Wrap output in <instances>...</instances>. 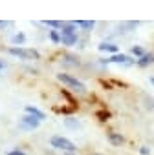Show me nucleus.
I'll return each mask as SVG.
<instances>
[{
	"instance_id": "f257e3e1",
	"label": "nucleus",
	"mask_w": 154,
	"mask_h": 155,
	"mask_svg": "<svg viewBox=\"0 0 154 155\" xmlns=\"http://www.w3.org/2000/svg\"><path fill=\"white\" fill-rule=\"evenodd\" d=\"M57 79H59L62 84L70 86L72 90L79 91V93H85V91H86V86H85L79 79H75V77H72V75H68V73H59V75H57Z\"/></svg>"
},
{
	"instance_id": "f03ea898",
	"label": "nucleus",
	"mask_w": 154,
	"mask_h": 155,
	"mask_svg": "<svg viewBox=\"0 0 154 155\" xmlns=\"http://www.w3.org/2000/svg\"><path fill=\"white\" fill-rule=\"evenodd\" d=\"M9 53L15 55V57L26 58V60H39L40 58L39 51L37 49H31V48H20V46L17 48V46H13V48H9Z\"/></svg>"
},
{
	"instance_id": "7ed1b4c3",
	"label": "nucleus",
	"mask_w": 154,
	"mask_h": 155,
	"mask_svg": "<svg viewBox=\"0 0 154 155\" xmlns=\"http://www.w3.org/2000/svg\"><path fill=\"white\" fill-rule=\"evenodd\" d=\"M51 146L57 148V150H62V151H66V153H73V151H75V144H73L70 139L62 137V135L51 137Z\"/></svg>"
},
{
	"instance_id": "20e7f679",
	"label": "nucleus",
	"mask_w": 154,
	"mask_h": 155,
	"mask_svg": "<svg viewBox=\"0 0 154 155\" xmlns=\"http://www.w3.org/2000/svg\"><path fill=\"white\" fill-rule=\"evenodd\" d=\"M39 119H35L33 115H24L22 117V120H20V128H24V130H35L37 126H39Z\"/></svg>"
},
{
	"instance_id": "39448f33",
	"label": "nucleus",
	"mask_w": 154,
	"mask_h": 155,
	"mask_svg": "<svg viewBox=\"0 0 154 155\" xmlns=\"http://www.w3.org/2000/svg\"><path fill=\"white\" fill-rule=\"evenodd\" d=\"M108 62H116V64H125V66H132L136 60H132L128 55H119V53H116V55H112L110 58H108Z\"/></svg>"
},
{
	"instance_id": "423d86ee",
	"label": "nucleus",
	"mask_w": 154,
	"mask_h": 155,
	"mask_svg": "<svg viewBox=\"0 0 154 155\" xmlns=\"http://www.w3.org/2000/svg\"><path fill=\"white\" fill-rule=\"evenodd\" d=\"M152 62H154V53H145L141 58H138V60H136V64H138V66H141V68L150 66Z\"/></svg>"
},
{
	"instance_id": "0eeeda50",
	"label": "nucleus",
	"mask_w": 154,
	"mask_h": 155,
	"mask_svg": "<svg viewBox=\"0 0 154 155\" xmlns=\"http://www.w3.org/2000/svg\"><path fill=\"white\" fill-rule=\"evenodd\" d=\"M107 139H108V142H110V144H114V146H121V144L125 142V139H123V135H121V133H108V135H107Z\"/></svg>"
},
{
	"instance_id": "6e6552de",
	"label": "nucleus",
	"mask_w": 154,
	"mask_h": 155,
	"mask_svg": "<svg viewBox=\"0 0 154 155\" xmlns=\"http://www.w3.org/2000/svg\"><path fill=\"white\" fill-rule=\"evenodd\" d=\"M61 42L64 46H73L77 44V33L75 35H61Z\"/></svg>"
},
{
	"instance_id": "1a4fd4ad",
	"label": "nucleus",
	"mask_w": 154,
	"mask_h": 155,
	"mask_svg": "<svg viewBox=\"0 0 154 155\" xmlns=\"http://www.w3.org/2000/svg\"><path fill=\"white\" fill-rule=\"evenodd\" d=\"M99 49H101V51L114 53V55L117 53V46H116V44H110V42H101V44H99Z\"/></svg>"
},
{
	"instance_id": "9d476101",
	"label": "nucleus",
	"mask_w": 154,
	"mask_h": 155,
	"mask_svg": "<svg viewBox=\"0 0 154 155\" xmlns=\"http://www.w3.org/2000/svg\"><path fill=\"white\" fill-rule=\"evenodd\" d=\"M26 111H28V115H33V117H35V119H39V120H42V119H44V113H42L40 110L33 108V106H26Z\"/></svg>"
},
{
	"instance_id": "9b49d317",
	"label": "nucleus",
	"mask_w": 154,
	"mask_h": 155,
	"mask_svg": "<svg viewBox=\"0 0 154 155\" xmlns=\"http://www.w3.org/2000/svg\"><path fill=\"white\" fill-rule=\"evenodd\" d=\"M75 26H77V28H83V29H94L96 22H94V20H77Z\"/></svg>"
},
{
	"instance_id": "f8f14e48",
	"label": "nucleus",
	"mask_w": 154,
	"mask_h": 155,
	"mask_svg": "<svg viewBox=\"0 0 154 155\" xmlns=\"http://www.w3.org/2000/svg\"><path fill=\"white\" fill-rule=\"evenodd\" d=\"M11 42L20 46V44H24V42H26V37H24L22 33H17V35H13V37H11Z\"/></svg>"
},
{
	"instance_id": "ddd939ff",
	"label": "nucleus",
	"mask_w": 154,
	"mask_h": 155,
	"mask_svg": "<svg viewBox=\"0 0 154 155\" xmlns=\"http://www.w3.org/2000/svg\"><path fill=\"white\" fill-rule=\"evenodd\" d=\"M130 53H132L134 57H138V58H141V57L145 55V51H143V48H141V46H132Z\"/></svg>"
},
{
	"instance_id": "4468645a",
	"label": "nucleus",
	"mask_w": 154,
	"mask_h": 155,
	"mask_svg": "<svg viewBox=\"0 0 154 155\" xmlns=\"http://www.w3.org/2000/svg\"><path fill=\"white\" fill-rule=\"evenodd\" d=\"M44 24L50 28H57V29H61V26H62V22H59V20H46Z\"/></svg>"
},
{
	"instance_id": "2eb2a0df",
	"label": "nucleus",
	"mask_w": 154,
	"mask_h": 155,
	"mask_svg": "<svg viewBox=\"0 0 154 155\" xmlns=\"http://www.w3.org/2000/svg\"><path fill=\"white\" fill-rule=\"evenodd\" d=\"M50 38L57 44V42H61V33L59 31H50Z\"/></svg>"
},
{
	"instance_id": "dca6fc26",
	"label": "nucleus",
	"mask_w": 154,
	"mask_h": 155,
	"mask_svg": "<svg viewBox=\"0 0 154 155\" xmlns=\"http://www.w3.org/2000/svg\"><path fill=\"white\" fill-rule=\"evenodd\" d=\"M66 124H68L70 128H79V122H75V120H72V119H66Z\"/></svg>"
},
{
	"instance_id": "f3484780",
	"label": "nucleus",
	"mask_w": 154,
	"mask_h": 155,
	"mask_svg": "<svg viewBox=\"0 0 154 155\" xmlns=\"http://www.w3.org/2000/svg\"><path fill=\"white\" fill-rule=\"evenodd\" d=\"M8 155H26L22 150H11V151H8Z\"/></svg>"
},
{
	"instance_id": "a211bd4d",
	"label": "nucleus",
	"mask_w": 154,
	"mask_h": 155,
	"mask_svg": "<svg viewBox=\"0 0 154 155\" xmlns=\"http://www.w3.org/2000/svg\"><path fill=\"white\" fill-rule=\"evenodd\" d=\"M139 153H141V155H149V153H150V150H149L147 146H141V148H139Z\"/></svg>"
},
{
	"instance_id": "6ab92c4d",
	"label": "nucleus",
	"mask_w": 154,
	"mask_h": 155,
	"mask_svg": "<svg viewBox=\"0 0 154 155\" xmlns=\"http://www.w3.org/2000/svg\"><path fill=\"white\" fill-rule=\"evenodd\" d=\"M9 26H13V22H2V20H0V28H9Z\"/></svg>"
},
{
	"instance_id": "aec40b11",
	"label": "nucleus",
	"mask_w": 154,
	"mask_h": 155,
	"mask_svg": "<svg viewBox=\"0 0 154 155\" xmlns=\"http://www.w3.org/2000/svg\"><path fill=\"white\" fill-rule=\"evenodd\" d=\"M4 68H6V62H4V60H0V69H4Z\"/></svg>"
},
{
	"instance_id": "412c9836",
	"label": "nucleus",
	"mask_w": 154,
	"mask_h": 155,
	"mask_svg": "<svg viewBox=\"0 0 154 155\" xmlns=\"http://www.w3.org/2000/svg\"><path fill=\"white\" fill-rule=\"evenodd\" d=\"M64 155H75V153H64Z\"/></svg>"
},
{
	"instance_id": "4be33fe9",
	"label": "nucleus",
	"mask_w": 154,
	"mask_h": 155,
	"mask_svg": "<svg viewBox=\"0 0 154 155\" xmlns=\"http://www.w3.org/2000/svg\"><path fill=\"white\" fill-rule=\"evenodd\" d=\"M94 155H101V153H94Z\"/></svg>"
}]
</instances>
